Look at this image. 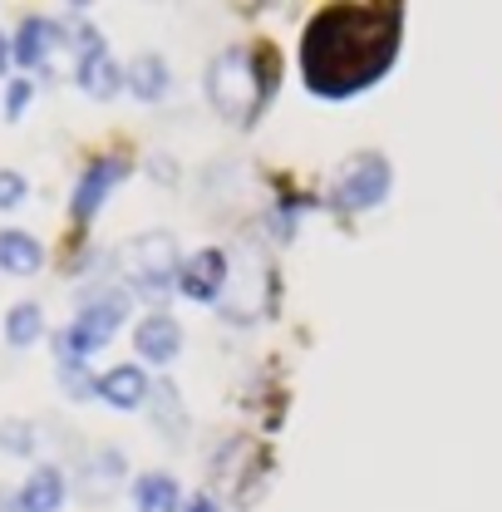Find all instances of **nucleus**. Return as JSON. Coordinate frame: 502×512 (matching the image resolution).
Returning a JSON list of instances; mask_svg holds the SVG:
<instances>
[{
  "label": "nucleus",
  "instance_id": "1",
  "mask_svg": "<svg viewBox=\"0 0 502 512\" xmlns=\"http://www.w3.org/2000/svg\"><path fill=\"white\" fill-rule=\"evenodd\" d=\"M404 40V5H325L301 30V74L315 99H350L379 84Z\"/></svg>",
  "mask_w": 502,
  "mask_h": 512
},
{
  "label": "nucleus",
  "instance_id": "2",
  "mask_svg": "<svg viewBox=\"0 0 502 512\" xmlns=\"http://www.w3.org/2000/svg\"><path fill=\"white\" fill-rule=\"evenodd\" d=\"M276 89H281V55L266 40L247 50H222L207 64V99L227 124H251Z\"/></svg>",
  "mask_w": 502,
  "mask_h": 512
},
{
  "label": "nucleus",
  "instance_id": "3",
  "mask_svg": "<svg viewBox=\"0 0 502 512\" xmlns=\"http://www.w3.org/2000/svg\"><path fill=\"white\" fill-rule=\"evenodd\" d=\"M178 242L173 232H138L119 247V271H124L128 291L143 301H168L173 281H178Z\"/></svg>",
  "mask_w": 502,
  "mask_h": 512
},
{
  "label": "nucleus",
  "instance_id": "4",
  "mask_svg": "<svg viewBox=\"0 0 502 512\" xmlns=\"http://www.w3.org/2000/svg\"><path fill=\"white\" fill-rule=\"evenodd\" d=\"M128 320V291H94L79 316L60 330V355L64 365H84L99 345H109V335Z\"/></svg>",
  "mask_w": 502,
  "mask_h": 512
},
{
  "label": "nucleus",
  "instance_id": "5",
  "mask_svg": "<svg viewBox=\"0 0 502 512\" xmlns=\"http://www.w3.org/2000/svg\"><path fill=\"white\" fill-rule=\"evenodd\" d=\"M389 183H394V173H389L384 153H355L335 173V207L340 212H370L389 197Z\"/></svg>",
  "mask_w": 502,
  "mask_h": 512
},
{
  "label": "nucleus",
  "instance_id": "6",
  "mask_svg": "<svg viewBox=\"0 0 502 512\" xmlns=\"http://www.w3.org/2000/svg\"><path fill=\"white\" fill-rule=\"evenodd\" d=\"M74 50H79V60H74V79H79V89H84L89 99H114V94H119V84H124V74H119V60L109 55L104 35H99L94 25H79Z\"/></svg>",
  "mask_w": 502,
  "mask_h": 512
},
{
  "label": "nucleus",
  "instance_id": "7",
  "mask_svg": "<svg viewBox=\"0 0 502 512\" xmlns=\"http://www.w3.org/2000/svg\"><path fill=\"white\" fill-rule=\"evenodd\" d=\"M124 173H128L124 153H104V158H94V163L79 173V183L69 192V217H74V227H89V222L99 217L104 197L124 183Z\"/></svg>",
  "mask_w": 502,
  "mask_h": 512
},
{
  "label": "nucleus",
  "instance_id": "8",
  "mask_svg": "<svg viewBox=\"0 0 502 512\" xmlns=\"http://www.w3.org/2000/svg\"><path fill=\"white\" fill-rule=\"evenodd\" d=\"M227 276H232V266H227V252H217V247H202L197 256H188V261L178 266V291H183L188 301H202V306H212V301L222 296Z\"/></svg>",
  "mask_w": 502,
  "mask_h": 512
},
{
  "label": "nucleus",
  "instance_id": "9",
  "mask_svg": "<svg viewBox=\"0 0 502 512\" xmlns=\"http://www.w3.org/2000/svg\"><path fill=\"white\" fill-rule=\"evenodd\" d=\"M55 45H60V25L45 20V15H25L20 30H15V40H10V60L20 64V69H40V64L55 55Z\"/></svg>",
  "mask_w": 502,
  "mask_h": 512
},
{
  "label": "nucleus",
  "instance_id": "10",
  "mask_svg": "<svg viewBox=\"0 0 502 512\" xmlns=\"http://www.w3.org/2000/svg\"><path fill=\"white\" fill-rule=\"evenodd\" d=\"M133 350H138L148 365H168V360L183 350V325H178L173 316H163V311H153V316L138 320Z\"/></svg>",
  "mask_w": 502,
  "mask_h": 512
},
{
  "label": "nucleus",
  "instance_id": "11",
  "mask_svg": "<svg viewBox=\"0 0 502 512\" xmlns=\"http://www.w3.org/2000/svg\"><path fill=\"white\" fill-rule=\"evenodd\" d=\"M15 503H20V512H60L64 508V473L55 463H40V468L25 478V488L15 493Z\"/></svg>",
  "mask_w": 502,
  "mask_h": 512
},
{
  "label": "nucleus",
  "instance_id": "12",
  "mask_svg": "<svg viewBox=\"0 0 502 512\" xmlns=\"http://www.w3.org/2000/svg\"><path fill=\"white\" fill-rule=\"evenodd\" d=\"M99 399L114 404V409H138L148 399V375L138 365H114L99 375Z\"/></svg>",
  "mask_w": 502,
  "mask_h": 512
},
{
  "label": "nucleus",
  "instance_id": "13",
  "mask_svg": "<svg viewBox=\"0 0 502 512\" xmlns=\"http://www.w3.org/2000/svg\"><path fill=\"white\" fill-rule=\"evenodd\" d=\"M40 266H45V247H40L30 232H15V227L0 232V271H10V276H35Z\"/></svg>",
  "mask_w": 502,
  "mask_h": 512
},
{
  "label": "nucleus",
  "instance_id": "14",
  "mask_svg": "<svg viewBox=\"0 0 502 512\" xmlns=\"http://www.w3.org/2000/svg\"><path fill=\"white\" fill-rule=\"evenodd\" d=\"M133 503L138 512H178L183 508V493H178V478L173 473H138V483H133Z\"/></svg>",
  "mask_w": 502,
  "mask_h": 512
},
{
  "label": "nucleus",
  "instance_id": "15",
  "mask_svg": "<svg viewBox=\"0 0 502 512\" xmlns=\"http://www.w3.org/2000/svg\"><path fill=\"white\" fill-rule=\"evenodd\" d=\"M124 84L143 99V104H158V99L168 94V64L158 60V55H138V60L128 64Z\"/></svg>",
  "mask_w": 502,
  "mask_h": 512
},
{
  "label": "nucleus",
  "instance_id": "16",
  "mask_svg": "<svg viewBox=\"0 0 502 512\" xmlns=\"http://www.w3.org/2000/svg\"><path fill=\"white\" fill-rule=\"evenodd\" d=\"M148 389H153V424L168 439H183L188 434V419H183V399H178L173 380H158V384H148Z\"/></svg>",
  "mask_w": 502,
  "mask_h": 512
},
{
  "label": "nucleus",
  "instance_id": "17",
  "mask_svg": "<svg viewBox=\"0 0 502 512\" xmlns=\"http://www.w3.org/2000/svg\"><path fill=\"white\" fill-rule=\"evenodd\" d=\"M40 330H45V311H40L35 301H20V306H10V316H5V340H10L15 350L35 345V340H40Z\"/></svg>",
  "mask_w": 502,
  "mask_h": 512
},
{
  "label": "nucleus",
  "instance_id": "18",
  "mask_svg": "<svg viewBox=\"0 0 502 512\" xmlns=\"http://www.w3.org/2000/svg\"><path fill=\"white\" fill-rule=\"evenodd\" d=\"M0 448L15 453V458H30V453H35V429H30V419H5V424H0Z\"/></svg>",
  "mask_w": 502,
  "mask_h": 512
},
{
  "label": "nucleus",
  "instance_id": "19",
  "mask_svg": "<svg viewBox=\"0 0 502 512\" xmlns=\"http://www.w3.org/2000/svg\"><path fill=\"white\" fill-rule=\"evenodd\" d=\"M60 384L69 399H94L99 394V375H89V365H60Z\"/></svg>",
  "mask_w": 502,
  "mask_h": 512
},
{
  "label": "nucleus",
  "instance_id": "20",
  "mask_svg": "<svg viewBox=\"0 0 502 512\" xmlns=\"http://www.w3.org/2000/svg\"><path fill=\"white\" fill-rule=\"evenodd\" d=\"M30 99H35V84L30 79H10V89H5V119H20L30 109Z\"/></svg>",
  "mask_w": 502,
  "mask_h": 512
},
{
  "label": "nucleus",
  "instance_id": "21",
  "mask_svg": "<svg viewBox=\"0 0 502 512\" xmlns=\"http://www.w3.org/2000/svg\"><path fill=\"white\" fill-rule=\"evenodd\" d=\"M20 202H25V178L5 168V173H0V207L10 212V207H20Z\"/></svg>",
  "mask_w": 502,
  "mask_h": 512
},
{
  "label": "nucleus",
  "instance_id": "22",
  "mask_svg": "<svg viewBox=\"0 0 502 512\" xmlns=\"http://www.w3.org/2000/svg\"><path fill=\"white\" fill-rule=\"evenodd\" d=\"M183 512H222V508H217V498H212V493H192Z\"/></svg>",
  "mask_w": 502,
  "mask_h": 512
},
{
  "label": "nucleus",
  "instance_id": "23",
  "mask_svg": "<svg viewBox=\"0 0 502 512\" xmlns=\"http://www.w3.org/2000/svg\"><path fill=\"white\" fill-rule=\"evenodd\" d=\"M10 64H15V60H10V40H5V35H0V74H5V69H10Z\"/></svg>",
  "mask_w": 502,
  "mask_h": 512
}]
</instances>
